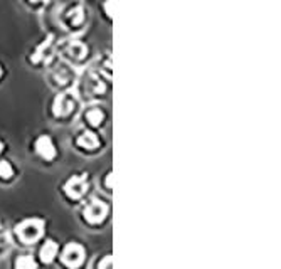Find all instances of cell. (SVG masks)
Wrapping results in <instances>:
<instances>
[{
  "mask_svg": "<svg viewBox=\"0 0 281 269\" xmlns=\"http://www.w3.org/2000/svg\"><path fill=\"white\" fill-rule=\"evenodd\" d=\"M15 230H17V235H19V239L22 241V243L32 244L42 235L44 222L39 221V219H27V221L20 222Z\"/></svg>",
  "mask_w": 281,
  "mask_h": 269,
  "instance_id": "1",
  "label": "cell"
},
{
  "mask_svg": "<svg viewBox=\"0 0 281 269\" xmlns=\"http://www.w3.org/2000/svg\"><path fill=\"white\" fill-rule=\"evenodd\" d=\"M61 261H63V264L69 269L81 267V264L85 262V249H82V246L78 243H69L63 251Z\"/></svg>",
  "mask_w": 281,
  "mask_h": 269,
  "instance_id": "2",
  "label": "cell"
},
{
  "mask_svg": "<svg viewBox=\"0 0 281 269\" xmlns=\"http://www.w3.org/2000/svg\"><path fill=\"white\" fill-rule=\"evenodd\" d=\"M108 216V205L103 200L93 199L90 204L85 207V219L90 224H100Z\"/></svg>",
  "mask_w": 281,
  "mask_h": 269,
  "instance_id": "3",
  "label": "cell"
},
{
  "mask_svg": "<svg viewBox=\"0 0 281 269\" xmlns=\"http://www.w3.org/2000/svg\"><path fill=\"white\" fill-rule=\"evenodd\" d=\"M86 190H88L86 175H73V177H71L64 185L66 195H68L69 199H73V200L81 199V197L86 194Z\"/></svg>",
  "mask_w": 281,
  "mask_h": 269,
  "instance_id": "4",
  "label": "cell"
},
{
  "mask_svg": "<svg viewBox=\"0 0 281 269\" xmlns=\"http://www.w3.org/2000/svg\"><path fill=\"white\" fill-rule=\"evenodd\" d=\"M73 109H74V100L69 95H66V93L58 95L56 100L52 103V113H54V116H58V118L68 116Z\"/></svg>",
  "mask_w": 281,
  "mask_h": 269,
  "instance_id": "5",
  "label": "cell"
},
{
  "mask_svg": "<svg viewBox=\"0 0 281 269\" xmlns=\"http://www.w3.org/2000/svg\"><path fill=\"white\" fill-rule=\"evenodd\" d=\"M36 152L41 158H44V160H52V158L56 157V146H54L51 136H47V135L39 136L36 141Z\"/></svg>",
  "mask_w": 281,
  "mask_h": 269,
  "instance_id": "6",
  "label": "cell"
},
{
  "mask_svg": "<svg viewBox=\"0 0 281 269\" xmlns=\"http://www.w3.org/2000/svg\"><path fill=\"white\" fill-rule=\"evenodd\" d=\"M78 146L85 148V150H96L100 146V138L93 131H85L78 136Z\"/></svg>",
  "mask_w": 281,
  "mask_h": 269,
  "instance_id": "7",
  "label": "cell"
},
{
  "mask_svg": "<svg viewBox=\"0 0 281 269\" xmlns=\"http://www.w3.org/2000/svg\"><path fill=\"white\" fill-rule=\"evenodd\" d=\"M58 251H59V249H58L56 241H52V239L46 241V243H44V246L41 248V252H39L42 262H46V264H49V262H52L54 257H56V254H58Z\"/></svg>",
  "mask_w": 281,
  "mask_h": 269,
  "instance_id": "8",
  "label": "cell"
},
{
  "mask_svg": "<svg viewBox=\"0 0 281 269\" xmlns=\"http://www.w3.org/2000/svg\"><path fill=\"white\" fill-rule=\"evenodd\" d=\"M86 52H88V49H86L85 44H81V42H71L69 47H68V54L71 57L78 59V61L86 56Z\"/></svg>",
  "mask_w": 281,
  "mask_h": 269,
  "instance_id": "9",
  "label": "cell"
},
{
  "mask_svg": "<svg viewBox=\"0 0 281 269\" xmlns=\"http://www.w3.org/2000/svg\"><path fill=\"white\" fill-rule=\"evenodd\" d=\"M86 119H88V123L93 126H100L104 119V113L100 108H91L90 111L86 113Z\"/></svg>",
  "mask_w": 281,
  "mask_h": 269,
  "instance_id": "10",
  "label": "cell"
},
{
  "mask_svg": "<svg viewBox=\"0 0 281 269\" xmlns=\"http://www.w3.org/2000/svg\"><path fill=\"white\" fill-rule=\"evenodd\" d=\"M15 269H37V262L32 256H19L15 261Z\"/></svg>",
  "mask_w": 281,
  "mask_h": 269,
  "instance_id": "11",
  "label": "cell"
},
{
  "mask_svg": "<svg viewBox=\"0 0 281 269\" xmlns=\"http://www.w3.org/2000/svg\"><path fill=\"white\" fill-rule=\"evenodd\" d=\"M12 175H14V168L12 165L7 162V160H2L0 162V178H4V180H9V178H12Z\"/></svg>",
  "mask_w": 281,
  "mask_h": 269,
  "instance_id": "12",
  "label": "cell"
},
{
  "mask_svg": "<svg viewBox=\"0 0 281 269\" xmlns=\"http://www.w3.org/2000/svg\"><path fill=\"white\" fill-rule=\"evenodd\" d=\"M82 20H85V10H82L81 7L71 10V14H69V22H71V24H74V25L81 24Z\"/></svg>",
  "mask_w": 281,
  "mask_h": 269,
  "instance_id": "13",
  "label": "cell"
},
{
  "mask_svg": "<svg viewBox=\"0 0 281 269\" xmlns=\"http://www.w3.org/2000/svg\"><path fill=\"white\" fill-rule=\"evenodd\" d=\"M56 79H58V83L59 84H66L69 81V74H68V71L66 69H59L58 73H56Z\"/></svg>",
  "mask_w": 281,
  "mask_h": 269,
  "instance_id": "14",
  "label": "cell"
},
{
  "mask_svg": "<svg viewBox=\"0 0 281 269\" xmlns=\"http://www.w3.org/2000/svg\"><path fill=\"white\" fill-rule=\"evenodd\" d=\"M98 269H113V261H111V256H106L103 257V261L100 262Z\"/></svg>",
  "mask_w": 281,
  "mask_h": 269,
  "instance_id": "15",
  "label": "cell"
},
{
  "mask_svg": "<svg viewBox=\"0 0 281 269\" xmlns=\"http://www.w3.org/2000/svg\"><path fill=\"white\" fill-rule=\"evenodd\" d=\"M109 4H111V0H106V2H104V14H106L108 17H111V9H109Z\"/></svg>",
  "mask_w": 281,
  "mask_h": 269,
  "instance_id": "16",
  "label": "cell"
},
{
  "mask_svg": "<svg viewBox=\"0 0 281 269\" xmlns=\"http://www.w3.org/2000/svg\"><path fill=\"white\" fill-rule=\"evenodd\" d=\"M111 178H113V173H108L106 175V189H111Z\"/></svg>",
  "mask_w": 281,
  "mask_h": 269,
  "instance_id": "17",
  "label": "cell"
},
{
  "mask_svg": "<svg viewBox=\"0 0 281 269\" xmlns=\"http://www.w3.org/2000/svg\"><path fill=\"white\" fill-rule=\"evenodd\" d=\"M31 4H39V2H42V0H29Z\"/></svg>",
  "mask_w": 281,
  "mask_h": 269,
  "instance_id": "18",
  "label": "cell"
},
{
  "mask_svg": "<svg viewBox=\"0 0 281 269\" xmlns=\"http://www.w3.org/2000/svg\"><path fill=\"white\" fill-rule=\"evenodd\" d=\"M2 150H4V143L0 141V152H2Z\"/></svg>",
  "mask_w": 281,
  "mask_h": 269,
  "instance_id": "19",
  "label": "cell"
},
{
  "mask_svg": "<svg viewBox=\"0 0 281 269\" xmlns=\"http://www.w3.org/2000/svg\"><path fill=\"white\" fill-rule=\"evenodd\" d=\"M0 76H2V66H0Z\"/></svg>",
  "mask_w": 281,
  "mask_h": 269,
  "instance_id": "20",
  "label": "cell"
}]
</instances>
